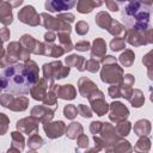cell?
<instances>
[{
  "instance_id": "obj_41",
  "label": "cell",
  "mask_w": 153,
  "mask_h": 153,
  "mask_svg": "<svg viewBox=\"0 0 153 153\" xmlns=\"http://www.w3.org/2000/svg\"><path fill=\"white\" fill-rule=\"evenodd\" d=\"M44 38H45L47 42H53V41L55 39V35H54L53 32H47V33L44 35Z\"/></svg>"
},
{
  "instance_id": "obj_39",
  "label": "cell",
  "mask_w": 153,
  "mask_h": 153,
  "mask_svg": "<svg viewBox=\"0 0 153 153\" xmlns=\"http://www.w3.org/2000/svg\"><path fill=\"white\" fill-rule=\"evenodd\" d=\"M106 5H108V7H109V10H110V11H114V12L118 11V5H117L116 2H112V1H106Z\"/></svg>"
},
{
  "instance_id": "obj_40",
  "label": "cell",
  "mask_w": 153,
  "mask_h": 153,
  "mask_svg": "<svg viewBox=\"0 0 153 153\" xmlns=\"http://www.w3.org/2000/svg\"><path fill=\"white\" fill-rule=\"evenodd\" d=\"M1 118L4 120V122H2V126H4V129H2V131H1V134L4 135L5 134V131H6V129H7V124L6 123H8V118L5 116V114H1Z\"/></svg>"
},
{
  "instance_id": "obj_31",
  "label": "cell",
  "mask_w": 153,
  "mask_h": 153,
  "mask_svg": "<svg viewBox=\"0 0 153 153\" xmlns=\"http://www.w3.org/2000/svg\"><path fill=\"white\" fill-rule=\"evenodd\" d=\"M75 30L79 35H85L87 31H88V25L85 23V22H79L75 26Z\"/></svg>"
},
{
  "instance_id": "obj_44",
  "label": "cell",
  "mask_w": 153,
  "mask_h": 153,
  "mask_svg": "<svg viewBox=\"0 0 153 153\" xmlns=\"http://www.w3.org/2000/svg\"><path fill=\"white\" fill-rule=\"evenodd\" d=\"M27 153H36V152H33V151H30V152H27Z\"/></svg>"
},
{
  "instance_id": "obj_6",
  "label": "cell",
  "mask_w": 153,
  "mask_h": 153,
  "mask_svg": "<svg viewBox=\"0 0 153 153\" xmlns=\"http://www.w3.org/2000/svg\"><path fill=\"white\" fill-rule=\"evenodd\" d=\"M17 129L22 130L25 134H30L33 135L35 133H37L38 130V126H37V120H35L33 116L29 117V118H23L20 121L17 122Z\"/></svg>"
},
{
  "instance_id": "obj_12",
  "label": "cell",
  "mask_w": 153,
  "mask_h": 153,
  "mask_svg": "<svg viewBox=\"0 0 153 153\" xmlns=\"http://www.w3.org/2000/svg\"><path fill=\"white\" fill-rule=\"evenodd\" d=\"M54 114V110H50V109H47V108H43V106H35L32 110H31V115L33 117H37L38 120H42V121H49L53 118V115Z\"/></svg>"
},
{
  "instance_id": "obj_19",
  "label": "cell",
  "mask_w": 153,
  "mask_h": 153,
  "mask_svg": "<svg viewBox=\"0 0 153 153\" xmlns=\"http://www.w3.org/2000/svg\"><path fill=\"white\" fill-rule=\"evenodd\" d=\"M134 130L137 133V135H146V134H148L149 130H151L149 122L147 120H141V121L136 122V124L134 127Z\"/></svg>"
},
{
  "instance_id": "obj_43",
  "label": "cell",
  "mask_w": 153,
  "mask_h": 153,
  "mask_svg": "<svg viewBox=\"0 0 153 153\" xmlns=\"http://www.w3.org/2000/svg\"><path fill=\"white\" fill-rule=\"evenodd\" d=\"M7 153H20V149L14 148V147H11V148L7 151Z\"/></svg>"
},
{
  "instance_id": "obj_37",
  "label": "cell",
  "mask_w": 153,
  "mask_h": 153,
  "mask_svg": "<svg viewBox=\"0 0 153 153\" xmlns=\"http://www.w3.org/2000/svg\"><path fill=\"white\" fill-rule=\"evenodd\" d=\"M1 37H2V42L7 41L10 38V30L6 27H2L1 29Z\"/></svg>"
},
{
  "instance_id": "obj_42",
  "label": "cell",
  "mask_w": 153,
  "mask_h": 153,
  "mask_svg": "<svg viewBox=\"0 0 153 153\" xmlns=\"http://www.w3.org/2000/svg\"><path fill=\"white\" fill-rule=\"evenodd\" d=\"M146 37H147V38H149L147 42L153 43V29H152V30H147V31H146Z\"/></svg>"
},
{
  "instance_id": "obj_15",
  "label": "cell",
  "mask_w": 153,
  "mask_h": 153,
  "mask_svg": "<svg viewBox=\"0 0 153 153\" xmlns=\"http://www.w3.org/2000/svg\"><path fill=\"white\" fill-rule=\"evenodd\" d=\"M106 45L105 42L102 38H97L93 43V49H92V57L94 56H103L105 54Z\"/></svg>"
},
{
  "instance_id": "obj_35",
  "label": "cell",
  "mask_w": 153,
  "mask_h": 153,
  "mask_svg": "<svg viewBox=\"0 0 153 153\" xmlns=\"http://www.w3.org/2000/svg\"><path fill=\"white\" fill-rule=\"evenodd\" d=\"M57 19L59 20H61V22H73L74 20V16L73 14H71V13H67V14H60L59 17H57Z\"/></svg>"
},
{
  "instance_id": "obj_11",
  "label": "cell",
  "mask_w": 153,
  "mask_h": 153,
  "mask_svg": "<svg viewBox=\"0 0 153 153\" xmlns=\"http://www.w3.org/2000/svg\"><path fill=\"white\" fill-rule=\"evenodd\" d=\"M0 20L4 25H8L13 20L12 11H11V5L7 1H1L0 2Z\"/></svg>"
},
{
  "instance_id": "obj_24",
  "label": "cell",
  "mask_w": 153,
  "mask_h": 153,
  "mask_svg": "<svg viewBox=\"0 0 153 153\" xmlns=\"http://www.w3.org/2000/svg\"><path fill=\"white\" fill-rule=\"evenodd\" d=\"M127 151H131V146L129 145L128 141H122L118 143L117 147H114L112 151L108 149V153H126Z\"/></svg>"
},
{
  "instance_id": "obj_25",
  "label": "cell",
  "mask_w": 153,
  "mask_h": 153,
  "mask_svg": "<svg viewBox=\"0 0 153 153\" xmlns=\"http://www.w3.org/2000/svg\"><path fill=\"white\" fill-rule=\"evenodd\" d=\"M120 61L122 65H124L126 67H129L133 61H134V54L130 50H126L121 56H120Z\"/></svg>"
},
{
  "instance_id": "obj_45",
  "label": "cell",
  "mask_w": 153,
  "mask_h": 153,
  "mask_svg": "<svg viewBox=\"0 0 153 153\" xmlns=\"http://www.w3.org/2000/svg\"><path fill=\"white\" fill-rule=\"evenodd\" d=\"M152 6H153V2H152Z\"/></svg>"
},
{
  "instance_id": "obj_34",
  "label": "cell",
  "mask_w": 153,
  "mask_h": 153,
  "mask_svg": "<svg viewBox=\"0 0 153 153\" xmlns=\"http://www.w3.org/2000/svg\"><path fill=\"white\" fill-rule=\"evenodd\" d=\"M79 111H80L81 116H84V117H91V116H92L91 110H90L88 108H86L84 104H80V105H79Z\"/></svg>"
},
{
  "instance_id": "obj_23",
  "label": "cell",
  "mask_w": 153,
  "mask_h": 153,
  "mask_svg": "<svg viewBox=\"0 0 153 153\" xmlns=\"http://www.w3.org/2000/svg\"><path fill=\"white\" fill-rule=\"evenodd\" d=\"M27 145H29L30 148H32V149H37V148H39V147L43 146V140H42L37 134H33V135H31V136L29 137V140H27Z\"/></svg>"
},
{
  "instance_id": "obj_14",
  "label": "cell",
  "mask_w": 153,
  "mask_h": 153,
  "mask_svg": "<svg viewBox=\"0 0 153 153\" xmlns=\"http://www.w3.org/2000/svg\"><path fill=\"white\" fill-rule=\"evenodd\" d=\"M45 80H41L39 81V86H33L31 88V96L35 98V99H38V100H43L44 99V96H47L45 93V85H44Z\"/></svg>"
},
{
  "instance_id": "obj_3",
  "label": "cell",
  "mask_w": 153,
  "mask_h": 153,
  "mask_svg": "<svg viewBox=\"0 0 153 153\" xmlns=\"http://www.w3.org/2000/svg\"><path fill=\"white\" fill-rule=\"evenodd\" d=\"M27 98L25 97H18V98H13V96L11 94H1V104L5 108H8L13 111H23L26 109L27 106Z\"/></svg>"
},
{
  "instance_id": "obj_17",
  "label": "cell",
  "mask_w": 153,
  "mask_h": 153,
  "mask_svg": "<svg viewBox=\"0 0 153 153\" xmlns=\"http://www.w3.org/2000/svg\"><path fill=\"white\" fill-rule=\"evenodd\" d=\"M82 133V127L80 126V123L78 122H73L69 124V127L66 130V134L69 139H75L78 135H80Z\"/></svg>"
},
{
  "instance_id": "obj_27",
  "label": "cell",
  "mask_w": 153,
  "mask_h": 153,
  "mask_svg": "<svg viewBox=\"0 0 153 153\" xmlns=\"http://www.w3.org/2000/svg\"><path fill=\"white\" fill-rule=\"evenodd\" d=\"M60 41L63 44V50L69 51L72 49V43H71V39H69L68 33H60Z\"/></svg>"
},
{
  "instance_id": "obj_22",
  "label": "cell",
  "mask_w": 153,
  "mask_h": 153,
  "mask_svg": "<svg viewBox=\"0 0 153 153\" xmlns=\"http://www.w3.org/2000/svg\"><path fill=\"white\" fill-rule=\"evenodd\" d=\"M149 147H151L149 140L143 136L142 139H140V140L137 141V143H136V146L134 147V149H135L137 153H147V151L149 149Z\"/></svg>"
},
{
  "instance_id": "obj_7",
  "label": "cell",
  "mask_w": 153,
  "mask_h": 153,
  "mask_svg": "<svg viewBox=\"0 0 153 153\" xmlns=\"http://www.w3.org/2000/svg\"><path fill=\"white\" fill-rule=\"evenodd\" d=\"M44 130L50 139H55V137L61 136L63 134V131L67 129H66L65 123L62 121H59V122H54V123H45Z\"/></svg>"
},
{
  "instance_id": "obj_32",
  "label": "cell",
  "mask_w": 153,
  "mask_h": 153,
  "mask_svg": "<svg viewBox=\"0 0 153 153\" xmlns=\"http://www.w3.org/2000/svg\"><path fill=\"white\" fill-rule=\"evenodd\" d=\"M85 66H86V69H88L90 72H97L99 68V62L96 60H90L86 62Z\"/></svg>"
},
{
  "instance_id": "obj_21",
  "label": "cell",
  "mask_w": 153,
  "mask_h": 153,
  "mask_svg": "<svg viewBox=\"0 0 153 153\" xmlns=\"http://www.w3.org/2000/svg\"><path fill=\"white\" fill-rule=\"evenodd\" d=\"M12 136V147L14 148H18V149H23L24 148V137L20 133H17V131H13L11 134Z\"/></svg>"
},
{
  "instance_id": "obj_5",
  "label": "cell",
  "mask_w": 153,
  "mask_h": 153,
  "mask_svg": "<svg viewBox=\"0 0 153 153\" xmlns=\"http://www.w3.org/2000/svg\"><path fill=\"white\" fill-rule=\"evenodd\" d=\"M18 18L20 22L32 26L39 24V16L37 14V12L32 6H25L24 8H22L18 13Z\"/></svg>"
},
{
  "instance_id": "obj_38",
  "label": "cell",
  "mask_w": 153,
  "mask_h": 153,
  "mask_svg": "<svg viewBox=\"0 0 153 153\" xmlns=\"http://www.w3.org/2000/svg\"><path fill=\"white\" fill-rule=\"evenodd\" d=\"M100 127H102V123L100 122H93V123H91V131L93 134H96L99 130Z\"/></svg>"
},
{
  "instance_id": "obj_13",
  "label": "cell",
  "mask_w": 153,
  "mask_h": 153,
  "mask_svg": "<svg viewBox=\"0 0 153 153\" xmlns=\"http://www.w3.org/2000/svg\"><path fill=\"white\" fill-rule=\"evenodd\" d=\"M92 103V109L93 111L98 115V116H103L106 111H108V104L106 102H104L103 97H100L99 99L96 98V100H91Z\"/></svg>"
},
{
  "instance_id": "obj_16",
  "label": "cell",
  "mask_w": 153,
  "mask_h": 153,
  "mask_svg": "<svg viewBox=\"0 0 153 153\" xmlns=\"http://www.w3.org/2000/svg\"><path fill=\"white\" fill-rule=\"evenodd\" d=\"M96 22H97V24H98L100 27L109 30V27H110L109 24L112 23V18H111L106 12H100V13H98V16H97V18H96Z\"/></svg>"
},
{
  "instance_id": "obj_18",
  "label": "cell",
  "mask_w": 153,
  "mask_h": 153,
  "mask_svg": "<svg viewBox=\"0 0 153 153\" xmlns=\"http://www.w3.org/2000/svg\"><path fill=\"white\" fill-rule=\"evenodd\" d=\"M78 11L80 13H90L94 6L102 5V2H93V1H79L78 4Z\"/></svg>"
},
{
  "instance_id": "obj_4",
  "label": "cell",
  "mask_w": 153,
  "mask_h": 153,
  "mask_svg": "<svg viewBox=\"0 0 153 153\" xmlns=\"http://www.w3.org/2000/svg\"><path fill=\"white\" fill-rule=\"evenodd\" d=\"M54 66H55V67H53V63H49V65L45 63V65L43 66V71H44V76H45V79H50V80H53V78L61 79V78H65V76L69 73V68H68V67L63 68L60 61L54 62Z\"/></svg>"
},
{
  "instance_id": "obj_20",
  "label": "cell",
  "mask_w": 153,
  "mask_h": 153,
  "mask_svg": "<svg viewBox=\"0 0 153 153\" xmlns=\"http://www.w3.org/2000/svg\"><path fill=\"white\" fill-rule=\"evenodd\" d=\"M66 63L72 65V66H76L79 71H84L85 69V67H82V63H85V59L82 56L71 55V56L66 57Z\"/></svg>"
},
{
  "instance_id": "obj_30",
  "label": "cell",
  "mask_w": 153,
  "mask_h": 153,
  "mask_svg": "<svg viewBox=\"0 0 153 153\" xmlns=\"http://www.w3.org/2000/svg\"><path fill=\"white\" fill-rule=\"evenodd\" d=\"M117 130L121 135H128L129 130H130V123L129 122H121L118 126H117Z\"/></svg>"
},
{
  "instance_id": "obj_28",
  "label": "cell",
  "mask_w": 153,
  "mask_h": 153,
  "mask_svg": "<svg viewBox=\"0 0 153 153\" xmlns=\"http://www.w3.org/2000/svg\"><path fill=\"white\" fill-rule=\"evenodd\" d=\"M124 44H126V42H124V39H122V38H115V39H112L111 43H110L111 49H112L114 51L121 50L122 48H124Z\"/></svg>"
},
{
  "instance_id": "obj_8",
  "label": "cell",
  "mask_w": 153,
  "mask_h": 153,
  "mask_svg": "<svg viewBox=\"0 0 153 153\" xmlns=\"http://www.w3.org/2000/svg\"><path fill=\"white\" fill-rule=\"evenodd\" d=\"M129 115L128 109L120 102L112 103L111 104V115H110V120L118 122V121H123L124 118H127Z\"/></svg>"
},
{
  "instance_id": "obj_9",
  "label": "cell",
  "mask_w": 153,
  "mask_h": 153,
  "mask_svg": "<svg viewBox=\"0 0 153 153\" xmlns=\"http://www.w3.org/2000/svg\"><path fill=\"white\" fill-rule=\"evenodd\" d=\"M74 5H76L75 1H47L45 8L50 12H60L72 8Z\"/></svg>"
},
{
  "instance_id": "obj_36",
  "label": "cell",
  "mask_w": 153,
  "mask_h": 153,
  "mask_svg": "<svg viewBox=\"0 0 153 153\" xmlns=\"http://www.w3.org/2000/svg\"><path fill=\"white\" fill-rule=\"evenodd\" d=\"M78 142H79V147H87V146H88V139H87V136H85V135H81V136L79 137Z\"/></svg>"
},
{
  "instance_id": "obj_33",
  "label": "cell",
  "mask_w": 153,
  "mask_h": 153,
  "mask_svg": "<svg viewBox=\"0 0 153 153\" xmlns=\"http://www.w3.org/2000/svg\"><path fill=\"white\" fill-rule=\"evenodd\" d=\"M75 49L76 50H80V51H86L90 49V43L86 42V41H81L79 43L75 44Z\"/></svg>"
},
{
  "instance_id": "obj_29",
  "label": "cell",
  "mask_w": 153,
  "mask_h": 153,
  "mask_svg": "<svg viewBox=\"0 0 153 153\" xmlns=\"http://www.w3.org/2000/svg\"><path fill=\"white\" fill-rule=\"evenodd\" d=\"M63 114H65V116H66L67 118L72 120V118H74V117L76 116V108L73 106V105H67V106L63 109Z\"/></svg>"
},
{
  "instance_id": "obj_10",
  "label": "cell",
  "mask_w": 153,
  "mask_h": 153,
  "mask_svg": "<svg viewBox=\"0 0 153 153\" xmlns=\"http://www.w3.org/2000/svg\"><path fill=\"white\" fill-rule=\"evenodd\" d=\"M53 92H55V94L57 97H61L63 99H73L75 96V90L73 88L72 85H54V87L51 88Z\"/></svg>"
},
{
  "instance_id": "obj_26",
  "label": "cell",
  "mask_w": 153,
  "mask_h": 153,
  "mask_svg": "<svg viewBox=\"0 0 153 153\" xmlns=\"http://www.w3.org/2000/svg\"><path fill=\"white\" fill-rule=\"evenodd\" d=\"M133 96H135V97L129 99V100H130V103L133 104V106H135V108H140V106L142 105V103L145 102V98H143V96H142L141 91L135 90V91L133 92Z\"/></svg>"
},
{
  "instance_id": "obj_2",
  "label": "cell",
  "mask_w": 153,
  "mask_h": 153,
  "mask_svg": "<svg viewBox=\"0 0 153 153\" xmlns=\"http://www.w3.org/2000/svg\"><path fill=\"white\" fill-rule=\"evenodd\" d=\"M152 2L147 1H131L128 2L122 12L123 22L130 26V30L134 31H147V26L149 23V10Z\"/></svg>"
},
{
  "instance_id": "obj_1",
  "label": "cell",
  "mask_w": 153,
  "mask_h": 153,
  "mask_svg": "<svg viewBox=\"0 0 153 153\" xmlns=\"http://www.w3.org/2000/svg\"><path fill=\"white\" fill-rule=\"evenodd\" d=\"M38 80V67L31 60L25 63H16L4 69L1 90L14 94H26Z\"/></svg>"
}]
</instances>
